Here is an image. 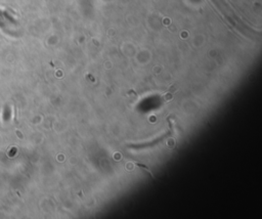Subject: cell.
I'll use <instances>...</instances> for the list:
<instances>
[{
	"label": "cell",
	"instance_id": "1",
	"mask_svg": "<svg viewBox=\"0 0 262 219\" xmlns=\"http://www.w3.org/2000/svg\"><path fill=\"white\" fill-rule=\"evenodd\" d=\"M177 90V87L176 86H172V87H170V89L163 95V100H164V102L165 103H169V102H171L172 100H173V98H174V93H175V91Z\"/></svg>",
	"mask_w": 262,
	"mask_h": 219
}]
</instances>
